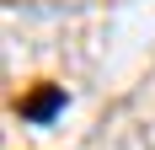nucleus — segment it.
I'll use <instances>...</instances> for the list:
<instances>
[{
  "label": "nucleus",
  "instance_id": "nucleus-1",
  "mask_svg": "<svg viewBox=\"0 0 155 150\" xmlns=\"http://www.w3.org/2000/svg\"><path fill=\"white\" fill-rule=\"evenodd\" d=\"M59 102H64V91H59V86H48V91H32L27 102H21V118L43 123V118H54V113H59Z\"/></svg>",
  "mask_w": 155,
  "mask_h": 150
}]
</instances>
